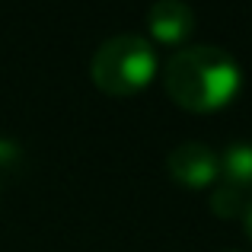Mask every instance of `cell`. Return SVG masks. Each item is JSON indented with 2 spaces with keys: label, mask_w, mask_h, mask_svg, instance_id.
Here are the masks:
<instances>
[{
  "label": "cell",
  "mask_w": 252,
  "mask_h": 252,
  "mask_svg": "<svg viewBox=\"0 0 252 252\" xmlns=\"http://www.w3.org/2000/svg\"><path fill=\"white\" fill-rule=\"evenodd\" d=\"M166 93L189 112H214L236 99L243 67L220 45H182L163 64Z\"/></svg>",
  "instance_id": "cell-1"
},
{
  "label": "cell",
  "mask_w": 252,
  "mask_h": 252,
  "mask_svg": "<svg viewBox=\"0 0 252 252\" xmlns=\"http://www.w3.org/2000/svg\"><path fill=\"white\" fill-rule=\"evenodd\" d=\"M157 48L147 35L118 32L99 42L90 58V77L109 96H131L157 77Z\"/></svg>",
  "instance_id": "cell-2"
},
{
  "label": "cell",
  "mask_w": 252,
  "mask_h": 252,
  "mask_svg": "<svg viewBox=\"0 0 252 252\" xmlns=\"http://www.w3.org/2000/svg\"><path fill=\"white\" fill-rule=\"evenodd\" d=\"M252 201V141H233L220 150V179L211 189V211L243 217Z\"/></svg>",
  "instance_id": "cell-3"
},
{
  "label": "cell",
  "mask_w": 252,
  "mask_h": 252,
  "mask_svg": "<svg viewBox=\"0 0 252 252\" xmlns=\"http://www.w3.org/2000/svg\"><path fill=\"white\" fill-rule=\"evenodd\" d=\"M166 169L185 189H214L220 179V150L201 141H182L166 154Z\"/></svg>",
  "instance_id": "cell-4"
},
{
  "label": "cell",
  "mask_w": 252,
  "mask_h": 252,
  "mask_svg": "<svg viewBox=\"0 0 252 252\" xmlns=\"http://www.w3.org/2000/svg\"><path fill=\"white\" fill-rule=\"evenodd\" d=\"M150 35L163 45H182L195 32V10L185 0H157L144 13Z\"/></svg>",
  "instance_id": "cell-5"
},
{
  "label": "cell",
  "mask_w": 252,
  "mask_h": 252,
  "mask_svg": "<svg viewBox=\"0 0 252 252\" xmlns=\"http://www.w3.org/2000/svg\"><path fill=\"white\" fill-rule=\"evenodd\" d=\"M13 157H16V147H13L10 141H3V137H0V163H10Z\"/></svg>",
  "instance_id": "cell-6"
},
{
  "label": "cell",
  "mask_w": 252,
  "mask_h": 252,
  "mask_svg": "<svg viewBox=\"0 0 252 252\" xmlns=\"http://www.w3.org/2000/svg\"><path fill=\"white\" fill-rule=\"evenodd\" d=\"M240 220H243V227H246V236L252 240V201L246 204V211H243V217H240Z\"/></svg>",
  "instance_id": "cell-7"
},
{
  "label": "cell",
  "mask_w": 252,
  "mask_h": 252,
  "mask_svg": "<svg viewBox=\"0 0 252 252\" xmlns=\"http://www.w3.org/2000/svg\"><path fill=\"white\" fill-rule=\"evenodd\" d=\"M220 252H240V249H220Z\"/></svg>",
  "instance_id": "cell-8"
}]
</instances>
